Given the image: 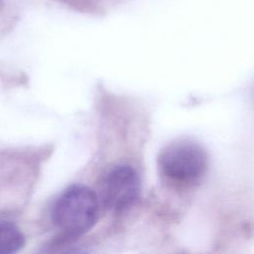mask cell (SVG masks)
<instances>
[{
    "instance_id": "3",
    "label": "cell",
    "mask_w": 254,
    "mask_h": 254,
    "mask_svg": "<svg viewBox=\"0 0 254 254\" xmlns=\"http://www.w3.org/2000/svg\"><path fill=\"white\" fill-rule=\"evenodd\" d=\"M141 183L136 170L129 165H118L103 179L100 200L114 212H121L133 205L139 196Z\"/></svg>"
},
{
    "instance_id": "2",
    "label": "cell",
    "mask_w": 254,
    "mask_h": 254,
    "mask_svg": "<svg viewBox=\"0 0 254 254\" xmlns=\"http://www.w3.org/2000/svg\"><path fill=\"white\" fill-rule=\"evenodd\" d=\"M208 165L205 150L197 143L180 140L166 146L159 155L160 173L170 182L190 186L204 176Z\"/></svg>"
},
{
    "instance_id": "1",
    "label": "cell",
    "mask_w": 254,
    "mask_h": 254,
    "mask_svg": "<svg viewBox=\"0 0 254 254\" xmlns=\"http://www.w3.org/2000/svg\"><path fill=\"white\" fill-rule=\"evenodd\" d=\"M99 201L96 193L83 185L67 188L56 200L52 219L58 229L68 237L80 236L97 221Z\"/></svg>"
},
{
    "instance_id": "4",
    "label": "cell",
    "mask_w": 254,
    "mask_h": 254,
    "mask_svg": "<svg viewBox=\"0 0 254 254\" xmlns=\"http://www.w3.org/2000/svg\"><path fill=\"white\" fill-rule=\"evenodd\" d=\"M25 243L20 229L10 222H0V254L15 253Z\"/></svg>"
}]
</instances>
